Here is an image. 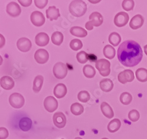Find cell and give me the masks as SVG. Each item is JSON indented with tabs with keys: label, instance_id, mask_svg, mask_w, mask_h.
Listing matches in <instances>:
<instances>
[{
	"label": "cell",
	"instance_id": "obj_29",
	"mask_svg": "<svg viewBox=\"0 0 147 139\" xmlns=\"http://www.w3.org/2000/svg\"><path fill=\"white\" fill-rule=\"evenodd\" d=\"M108 40L110 44H111L114 47H116L120 43L121 41V37L118 33L114 32L109 35Z\"/></svg>",
	"mask_w": 147,
	"mask_h": 139
},
{
	"label": "cell",
	"instance_id": "obj_42",
	"mask_svg": "<svg viewBox=\"0 0 147 139\" xmlns=\"http://www.w3.org/2000/svg\"><path fill=\"white\" fill-rule=\"evenodd\" d=\"M144 52H145V54L147 56V45H146L144 46Z\"/></svg>",
	"mask_w": 147,
	"mask_h": 139
},
{
	"label": "cell",
	"instance_id": "obj_3",
	"mask_svg": "<svg viewBox=\"0 0 147 139\" xmlns=\"http://www.w3.org/2000/svg\"><path fill=\"white\" fill-rule=\"evenodd\" d=\"M90 21L85 24V28L88 30H92L94 27H99L103 22V17L98 12H94L89 17Z\"/></svg>",
	"mask_w": 147,
	"mask_h": 139
},
{
	"label": "cell",
	"instance_id": "obj_14",
	"mask_svg": "<svg viewBox=\"0 0 147 139\" xmlns=\"http://www.w3.org/2000/svg\"><path fill=\"white\" fill-rule=\"evenodd\" d=\"M34 58L39 64H45L49 59L48 52L44 49H39L36 50L34 54Z\"/></svg>",
	"mask_w": 147,
	"mask_h": 139
},
{
	"label": "cell",
	"instance_id": "obj_33",
	"mask_svg": "<svg viewBox=\"0 0 147 139\" xmlns=\"http://www.w3.org/2000/svg\"><path fill=\"white\" fill-rule=\"evenodd\" d=\"M76 57H77V61L80 63H81V64H85V63H86L88 60L89 55L84 51H81L77 53Z\"/></svg>",
	"mask_w": 147,
	"mask_h": 139
},
{
	"label": "cell",
	"instance_id": "obj_26",
	"mask_svg": "<svg viewBox=\"0 0 147 139\" xmlns=\"http://www.w3.org/2000/svg\"><path fill=\"white\" fill-rule=\"evenodd\" d=\"M64 40V35L59 31L54 32L51 36V41L56 45H60Z\"/></svg>",
	"mask_w": 147,
	"mask_h": 139
},
{
	"label": "cell",
	"instance_id": "obj_39",
	"mask_svg": "<svg viewBox=\"0 0 147 139\" xmlns=\"http://www.w3.org/2000/svg\"><path fill=\"white\" fill-rule=\"evenodd\" d=\"M9 136L8 130L5 127H0V139H6Z\"/></svg>",
	"mask_w": 147,
	"mask_h": 139
},
{
	"label": "cell",
	"instance_id": "obj_24",
	"mask_svg": "<svg viewBox=\"0 0 147 139\" xmlns=\"http://www.w3.org/2000/svg\"><path fill=\"white\" fill-rule=\"evenodd\" d=\"M70 33L74 36L80 37V38L85 37L88 34L87 31L84 28L80 27H77V26L72 27L70 29Z\"/></svg>",
	"mask_w": 147,
	"mask_h": 139
},
{
	"label": "cell",
	"instance_id": "obj_13",
	"mask_svg": "<svg viewBox=\"0 0 147 139\" xmlns=\"http://www.w3.org/2000/svg\"><path fill=\"white\" fill-rule=\"evenodd\" d=\"M7 14L13 17H16L21 13V8L16 2H11L7 6Z\"/></svg>",
	"mask_w": 147,
	"mask_h": 139
},
{
	"label": "cell",
	"instance_id": "obj_16",
	"mask_svg": "<svg viewBox=\"0 0 147 139\" xmlns=\"http://www.w3.org/2000/svg\"><path fill=\"white\" fill-rule=\"evenodd\" d=\"M0 85L4 90H10L14 87L15 82L13 78L7 75L0 79Z\"/></svg>",
	"mask_w": 147,
	"mask_h": 139
},
{
	"label": "cell",
	"instance_id": "obj_43",
	"mask_svg": "<svg viewBox=\"0 0 147 139\" xmlns=\"http://www.w3.org/2000/svg\"><path fill=\"white\" fill-rule=\"evenodd\" d=\"M3 59L2 57L0 56V66H1V64H3Z\"/></svg>",
	"mask_w": 147,
	"mask_h": 139
},
{
	"label": "cell",
	"instance_id": "obj_1",
	"mask_svg": "<svg viewBox=\"0 0 147 139\" xmlns=\"http://www.w3.org/2000/svg\"><path fill=\"white\" fill-rule=\"evenodd\" d=\"M117 56L122 65L125 67H134L141 62L143 56L142 50L137 42L127 40L119 45Z\"/></svg>",
	"mask_w": 147,
	"mask_h": 139
},
{
	"label": "cell",
	"instance_id": "obj_9",
	"mask_svg": "<svg viewBox=\"0 0 147 139\" xmlns=\"http://www.w3.org/2000/svg\"><path fill=\"white\" fill-rule=\"evenodd\" d=\"M129 21V16L125 12H119L114 18V24L118 27H122L127 24Z\"/></svg>",
	"mask_w": 147,
	"mask_h": 139
},
{
	"label": "cell",
	"instance_id": "obj_38",
	"mask_svg": "<svg viewBox=\"0 0 147 139\" xmlns=\"http://www.w3.org/2000/svg\"><path fill=\"white\" fill-rule=\"evenodd\" d=\"M48 2V0H35L34 1L35 6L40 9L44 8L47 5Z\"/></svg>",
	"mask_w": 147,
	"mask_h": 139
},
{
	"label": "cell",
	"instance_id": "obj_25",
	"mask_svg": "<svg viewBox=\"0 0 147 139\" xmlns=\"http://www.w3.org/2000/svg\"><path fill=\"white\" fill-rule=\"evenodd\" d=\"M121 125V121L118 119H115L109 123L108 125V130L109 132L115 133L120 129Z\"/></svg>",
	"mask_w": 147,
	"mask_h": 139
},
{
	"label": "cell",
	"instance_id": "obj_23",
	"mask_svg": "<svg viewBox=\"0 0 147 139\" xmlns=\"http://www.w3.org/2000/svg\"><path fill=\"white\" fill-rule=\"evenodd\" d=\"M44 83V77L41 75L36 76L33 83V91L35 93H38L40 92Z\"/></svg>",
	"mask_w": 147,
	"mask_h": 139
},
{
	"label": "cell",
	"instance_id": "obj_15",
	"mask_svg": "<svg viewBox=\"0 0 147 139\" xmlns=\"http://www.w3.org/2000/svg\"><path fill=\"white\" fill-rule=\"evenodd\" d=\"M36 44L40 47L46 46L50 41V38L47 34L45 33H40L35 38Z\"/></svg>",
	"mask_w": 147,
	"mask_h": 139
},
{
	"label": "cell",
	"instance_id": "obj_21",
	"mask_svg": "<svg viewBox=\"0 0 147 139\" xmlns=\"http://www.w3.org/2000/svg\"><path fill=\"white\" fill-rule=\"evenodd\" d=\"M101 110L103 115L108 119H111L114 117V114L113 108L107 103L102 102L101 104Z\"/></svg>",
	"mask_w": 147,
	"mask_h": 139
},
{
	"label": "cell",
	"instance_id": "obj_22",
	"mask_svg": "<svg viewBox=\"0 0 147 139\" xmlns=\"http://www.w3.org/2000/svg\"><path fill=\"white\" fill-rule=\"evenodd\" d=\"M32 120L28 117H22L19 122V127L23 132L30 130L32 127Z\"/></svg>",
	"mask_w": 147,
	"mask_h": 139
},
{
	"label": "cell",
	"instance_id": "obj_8",
	"mask_svg": "<svg viewBox=\"0 0 147 139\" xmlns=\"http://www.w3.org/2000/svg\"><path fill=\"white\" fill-rule=\"evenodd\" d=\"M31 21L36 27H41L44 24L45 18L41 12L35 11L32 12L30 17Z\"/></svg>",
	"mask_w": 147,
	"mask_h": 139
},
{
	"label": "cell",
	"instance_id": "obj_28",
	"mask_svg": "<svg viewBox=\"0 0 147 139\" xmlns=\"http://www.w3.org/2000/svg\"><path fill=\"white\" fill-rule=\"evenodd\" d=\"M136 77L140 82L147 81V70L144 68H138L136 72Z\"/></svg>",
	"mask_w": 147,
	"mask_h": 139
},
{
	"label": "cell",
	"instance_id": "obj_19",
	"mask_svg": "<svg viewBox=\"0 0 147 139\" xmlns=\"http://www.w3.org/2000/svg\"><path fill=\"white\" fill-rule=\"evenodd\" d=\"M67 93V89L65 84L59 83L55 85L54 89V94L58 98L64 97Z\"/></svg>",
	"mask_w": 147,
	"mask_h": 139
},
{
	"label": "cell",
	"instance_id": "obj_37",
	"mask_svg": "<svg viewBox=\"0 0 147 139\" xmlns=\"http://www.w3.org/2000/svg\"><path fill=\"white\" fill-rule=\"evenodd\" d=\"M140 113L137 110H132L128 113L129 119L133 122L137 121L140 119Z\"/></svg>",
	"mask_w": 147,
	"mask_h": 139
},
{
	"label": "cell",
	"instance_id": "obj_30",
	"mask_svg": "<svg viewBox=\"0 0 147 139\" xmlns=\"http://www.w3.org/2000/svg\"><path fill=\"white\" fill-rule=\"evenodd\" d=\"M83 73L86 77L91 79L95 76L96 71L95 68L92 66L87 64L83 67Z\"/></svg>",
	"mask_w": 147,
	"mask_h": 139
},
{
	"label": "cell",
	"instance_id": "obj_18",
	"mask_svg": "<svg viewBox=\"0 0 147 139\" xmlns=\"http://www.w3.org/2000/svg\"><path fill=\"white\" fill-rule=\"evenodd\" d=\"M46 16L47 18L51 21L57 20L60 17L59 10L55 6H51L46 10Z\"/></svg>",
	"mask_w": 147,
	"mask_h": 139
},
{
	"label": "cell",
	"instance_id": "obj_7",
	"mask_svg": "<svg viewBox=\"0 0 147 139\" xmlns=\"http://www.w3.org/2000/svg\"><path fill=\"white\" fill-rule=\"evenodd\" d=\"M44 106L47 111L49 113H53L57 109L58 107V103L57 99L54 97L48 96L44 100Z\"/></svg>",
	"mask_w": 147,
	"mask_h": 139
},
{
	"label": "cell",
	"instance_id": "obj_27",
	"mask_svg": "<svg viewBox=\"0 0 147 139\" xmlns=\"http://www.w3.org/2000/svg\"><path fill=\"white\" fill-rule=\"evenodd\" d=\"M103 53L105 57L109 60L114 58L115 56V49L110 45H107L103 49Z\"/></svg>",
	"mask_w": 147,
	"mask_h": 139
},
{
	"label": "cell",
	"instance_id": "obj_44",
	"mask_svg": "<svg viewBox=\"0 0 147 139\" xmlns=\"http://www.w3.org/2000/svg\"><path fill=\"white\" fill-rule=\"evenodd\" d=\"M75 139H82V138H81V137H76V138H75Z\"/></svg>",
	"mask_w": 147,
	"mask_h": 139
},
{
	"label": "cell",
	"instance_id": "obj_2",
	"mask_svg": "<svg viewBox=\"0 0 147 139\" xmlns=\"http://www.w3.org/2000/svg\"><path fill=\"white\" fill-rule=\"evenodd\" d=\"M69 10L72 16L76 17H81L86 13L87 6L84 1L75 0L70 3Z\"/></svg>",
	"mask_w": 147,
	"mask_h": 139
},
{
	"label": "cell",
	"instance_id": "obj_40",
	"mask_svg": "<svg viewBox=\"0 0 147 139\" xmlns=\"http://www.w3.org/2000/svg\"><path fill=\"white\" fill-rule=\"evenodd\" d=\"M32 1V0H24V1H22V0H18V3H20V4L25 7H29L31 5Z\"/></svg>",
	"mask_w": 147,
	"mask_h": 139
},
{
	"label": "cell",
	"instance_id": "obj_5",
	"mask_svg": "<svg viewBox=\"0 0 147 139\" xmlns=\"http://www.w3.org/2000/svg\"><path fill=\"white\" fill-rule=\"evenodd\" d=\"M68 68L67 66L61 62H58L53 67V74L58 79H63L67 75Z\"/></svg>",
	"mask_w": 147,
	"mask_h": 139
},
{
	"label": "cell",
	"instance_id": "obj_17",
	"mask_svg": "<svg viewBox=\"0 0 147 139\" xmlns=\"http://www.w3.org/2000/svg\"><path fill=\"white\" fill-rule=\"evenodd\" d=\"M144 20L141 15L135 16L131 19L129 22V27L133 30H137L141 28L144 24Z\"/></svg>",
	"mask_w": 147,
	"mask_h": 139
},
{
	"label": "cell",
	"instance_id": "obj_45",
	"mask_svg": "<svg viewBox=\"0 0 147 139\" xmlns=\"http://www.w3.org/2000/svg\"><path fill=\"white\" fill-rule=\"evenodd\" d=\"M102 139H108V138H102Z\"/></svg>",
	"mask_w": 147,
	"mask_h": 139
},
{
	"label": "cell",
	"instance_id": "obj_11",
	"mask_svg": "<svg viewBox=\"0 0 147 139\" xmlns=\"http://www.w3.org/2000/svg\"><path fill=\"white\" fill-rule=\"evenodd\" d=\"M53 122L57 127L64 128L67 123V119L64 114L62 112L55 113L53 116Z\"/></svg>",
	"mask_w": 147,
	"mask_h": 139
},
{
	"label": "cell",
	"instance_id": "obj_36",
	"mask_svg": "<svg viewBox=\"0 0 147 139\" xmlns=\"http://www.w3.org/2000/svg\"><path fill=\"white\" fill-rule=\"evenodd\" d=\"M122 7L125 11H131L134 7V1L133 0H124L122 1Z\"/></svg>",
	"mask_w": 147,
	"mask_h": 139
},
{
	"label": "cell",
	"instance_id": "obj_4",
	"mask_svg": "<svg viewBox=\"0 0 147 139\" xmlns=\"http://www.w3.org/2000/svg\"><path fill=\"white\" fill-rule=\"evenodd\" d=\"M95 67L103 77L108 76L111 73V63L107 60L100 59L97 60L95 63Z\"/></svg>",
	"mask_w": 147,
	"mask_h": 139
},
{
	"label": "cell",
	"instance_id": "obj_41",
	"mask_svg": "<svg viewBox=\"0 0 147 139\" xmlns=\"http://www.w3.org/2000/svg\"><path fill=\"white\" fill-rule=\"evenodd\" d=\"M5 44V37L0 34V48H3Z\"/></svg>",
	"mask_w": 147,
	"mask_h": 139
},
{
	"label": "cell",
	"instance_id": "obj_10",
	"mask_svg": "<svg viewBox=\"0 0 147 139\" xmlns=\"http://www.w3.org/2000/svg\"><path fill=\"white\" fill-rule=\"evenodd\" d=\"M134 72L131 70H125L121 72L118 75V81L123 84L128 82H131L134 80Z\"/></svg>",
	"mask_w": 147,
	"mask_h": 139
},
{
	"label": "cell",
	"instance_id": "obj_20",
	"mask_svg": "<svg viewBox=\"0 0 147 139\" xmlns=\"http://www.w3.org/2000/svg\"><path fill=\"white\" fill-rule=\"evenodd\" d=\"M101 89L104 92H111L114 87V83L111 80L109 79H102L100 83Z\"/></svg>",
	"mask_w": 147,
	"mask_h": 139
},
{
	"label": "cell",
	"instance_id": "obj_32",
	"mask_svg": "<svg viewBox=\"0 0 147 139\" xmlns=\"http://www.w3.org/2000/svg\"><path fill=\"white\" fill-rule=\"evenodd\" d=\"M119 99L122 104L124 105H128L132 102V96L130 93L128 92H124L121 94Z\"/></svg>",
	"mask_w": 147,
	"mask_h": 139
},
{
	"label": "cell",
	"instance_id": "obj_34",
	"mask_svg": "<svg viewBox=\"0 0 147 139\" xmlns=\"http://www.w3.org/2000/svg\"><path fill=\"white\" fill-rule=\"evenodd\" d=\"M69 46L74 51H78L82 48L83 44L81 40L78 39H74L70 42Z\"/></svg>",
	"mask_w": 147,
	"mask_h": 139
},
{
	"label": "cell",
	"instance_id": "obj_35",
	"mask_svg": "<svg viewBox=\"0 0 147 139\" xmlns=\"http://www.w3.org/2000/svg\"><path fill=\"white\" fill-rule=\"evenodd\" d=\"M78 99L82 103H87L90 99V94L87 91H81L78 94Z\"/></svg>",
	"mask_w": 147,
	"mask_h": 139
},
{
	"label": "cell",
	"instance_id": "obj_6",
	"mask_svg": "<svg viewBox=\"0 0 147 139\" xmlns=\"http://www.w3.org/2000/svg\"><path fill=\"white\" fill-rule=\"evenodd\" d=\"M9 103L13 108H20L24 105L25 99L21 94L14 93L9 96Z\"/></svg>",
	"mask_w": 147,
	"mask_h": 139
},
{
	"label": "cell",
	"instance_id": "obj_31",
	"mask_svg": "<svg viewBox=\"0 0 147 139\" xmlns=\"http://www.w3.org/2000/svg\"><path fill=\"white\" fill-rule=\"evenodd\" d=\"M84 107L78 103H73L71 106V111L75 116H80L84 112Z\"/></svg>",
	"mask_w": 147,
	"mask_h": 139
},
{
	"label": "cell",
	"instance_id": "obj_12",
	"mask_svg": "<svg viewBox=\"0 0 147 139\" xmlns=\"http://www.w3.org/2000/svg\"><path fill=\"white\" fill-rule=\"evenodd\" d=\"M17 46L20 52L26 53L29 52L31 48L32 43L31 41L27 38L22 37L18 40L17 43Z\"/></svg>",
	"mask_w": 147,
	"mask_h": 139
}]
</instances>
